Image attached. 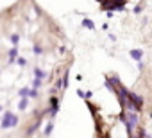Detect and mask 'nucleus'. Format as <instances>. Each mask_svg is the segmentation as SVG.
Wrapping results in <instances>:
<instances>
[{"label":"nucleus","instance_id":"0eeeda50","mask_svg":"<svg viewBox=\"0 0 152 138\" xmlns=\"http://www.w3.org/2000/svg\"><path fill=\"white\" fill-rule=\"evenodd\" d=\"M82 27H86V29H90V31H95V23H93L90 18H84V20H82Z\"/></svg>","mask_w":152,"mask_h":138},{"label":"nucleus","instance_id":"9b49d317","mask_svg":"<svg viewBox=\"0 0 152 138\" xmlns=\"http://www.w3.org/2000/svg\"><path fill=\"white\" fill-rule=\"evenodd\" d=\"M109 83H114L116 86H122V84H120V77H118V75H113V77L109 79Z\"/></svg>","mask_w":152,"mask_h":138},{"label":"nucleus","instance_id":"aec40b11","mask_svg":"<svg viewBox=\"0 0 152 138\" xmlns=\"http://www.w3.org/2000/svg\"><path fill=\"white\" fill-rule=\"evenodd\" d=\"M29 95H31V97H38V92H36V90H31Z\"/></svg>","mask_w":152,"mask_h":138},{"label":"nucleus","instance_id":"20e7f679","mask_svg":"<svg viewBox=\"0 0 152 138\" xmlns=\"http://www.w3.org/2000/svg\"><path fill=\"white\" fill-rule=\"evenodd\" d=\"M129 56H131L134 61H141V58H143V50H141V48H132V50L129 52Z\"/></svg>","mask_w":152,"mask_h":138},{"label":"nucleus","instance_id":"6e6552de","mask_svg":"<svg viewBox=\"0 0 152 138\" xmlns=\"http://www.w3.org/2000/svg\"><path fill=\"white\" fill-rule=\"evenodd\" d=\"M27 106H29V99H27V97H22V101L18 102V109H22V111H23Z\"/></svg>","mask_w":152,"mask_h":138},{"label":"nucleus","instance_id":"2eb2a0df","mask_svg":"<svg viewBox=\"0 0 152 138\" xmlns=\"http://www.w3.org/2000/svg\"><path fill=\"white\" fill-rule=\"evenodd\" d=\"M32 52H34V54H41L43 50H41V47H39V45H34V47H32Z\"/></svg>","mask_w":152,"mask_h":138},{"label":"nucleus","instance_id":"1a4fd4ad","mask_svg":"<svg viewBox=\"0 0 152 138\" xmlns=\"http://www.w3.org/2000/svg\"><path fill=\"white\" fill-rule=\"evenodd\" d=\"M34 75H36V79H39V81H41V79L45 77V72H43L41 68H36V70H34Z\"/></svg>","mask_w":152,"mask_h":138},{"label":"nucleus","instance_id":"423d86ee","mask_svg":"<svg viewBox=\"0 0 152 138\" xmlns=\"http://www.w3.org/2000/svg\"><path fill=\"white\" fill-rule=\"evenodd\" d=\"M16 58H18V48H16V47H13V48L9 50V63H14V61H16Z\"/></svg>","mask_w":152,"mask_h":138},{"label":"nucleus","instance_id":"6ab92c4d","mask_svg":"<svg viewBox=\"0 0 152 138\" xmlns=\"http://www.w3.org/2000/svg\"><path fill=\"white\" fill-rule=\"evenodd\" d=\"M16 124H18V117H16V115H14V117H13V124H11V127H14V126H16Z\"/></svg>","mask_w":152,"mask_h":138},{"label":"nucleus","instance_id":"f03ea898","mask_svg":"<svg viewBox=\"0 0 152 138\" xmlns=\"http://www.w3.org/2000/svg\"><path fill=\"white\" fill-rule=\"evenodd\" d=\"M13 113L11 111H7L5 115H4V120H2V129H7V127H11V124H13Z\"/></svg>","mask_w":152,"mask_h":138},{"label":"nucleus","instance_id":"7ed1b4c3","mask_svg":"<svg viewBox=\"0 0 152 138\" xmlns=\"http://www.w3.org/2000/svg\"><path fill=\"white\" fill-rule=\"evenodd\" d=\"M125 117H127V122H129L132 127L138 124V113H136V111H129V113H125Z\"/></svg>","mask_w":152,"mask_h":138},{"label":"nucleus","instance_id":"a211bd4d","mask_svg":"<svg viewBox=\"0 0 152 138\" xmlns=\"http://www.w3.org/2000/svg\"><path fill=\"white\" fill-rule=\"evenodd\" d=\"M141 9H143V5H136V7H134V13L138 14V13H141Z\"/></svg>","mask_w":152,"mask_h":138},{"label":"nucleus","instance_id":"f3484780","mask_svg":"<svg viewBox=\"0 0 152 138\" xmlns=\"http://www.w3.org/2000/svg\"><path fill=\"white\" fill-rule=\"evenodd\" d=\"M77 95H79V97H82V99H86V92H82L81 88L77 90Z\"/></svg>","mask_w":152,"mask_h":138},{"label":"nucleus","instance_id":"dca6fc26","mask_svg":"<svg viewBox=\"0 0 152 138\" xmlns=\"http://www.w3.org/2000/svg\"><path fill=\"white\" fill-rule=\"evenodd\" d=\"M32 86H34V90H38L39 86H41V81H39V79H34V83H32Z\"/></svg>","mask_w":152,"mask_h":138},{"label":"nucleus","instance_id":"4be33fe9","mask_svg":"<svg viewBox=\"0 0 152 138\" xmlns=\"http://www.w3.org/2000/svg\"><path fill=\"white\" fill-rule=\"evenodd\" d=\"M0 111H2V106H0Z\"/></svg>","mask_w":152,"mask_h":138},{"label":"nucleus","instance_id":"4468645a","mask_svg":"<svg viewBox=\"0 0 152 138\" xmlns=\"http://www.w3.org/2000/svg\"><path fill=\"white\" fill-rule=\"evenodd\" d=\"M16 61H18V65H20V67H25V65H27V59H25V58H18Z\"/></svg>","mask_w":152,"mask_h":138},{"label":"nucleus","instance_id":"39448f33","mask_svg":"<svg viewBox=\"0 0 152 138\" xmlns=\"http://www.w3.org/2000/svg\"><path fill=\"white\" fill-rule=\"evenodd\" d=\"M68 79H70V72L66 70V72L63 74V79H61V90H65V88H68Z\"/></svg>","mask_w":152,"mask_h":138},{"label":"nucleus","instance_id":"f257e3e1","mask_svg":"<svg viewBox=\"0 0 152 138\" xmlns=\"http://www.w3.org/2000/svg\"><path fill=\"white\" fill-rule=\"evenodd\" d=\"M57 111H59V99L52 95V97H50V108H48V113H50L52 117H56Z\"/></svg>","mask_w":152,"mask_h":138},{"label":"nucleus","instance_id":"412c9836","mask_svg":"<svg viewBox=\"0 0 152 138\" xmlns=\"http://www.w3.org/2000/svg\"><path fill=\"white\" fill-rule=\"evenodd\" d=\"M99 2H100V4H102V2H104V0H99Z\"/></svg>","mask_w":152,"mask_h":138},{"label":"nucleus","instance_id":"ddd939ff","mask_svg":"<svg viewBox=\"0 0 152 138\" xmlns=\"http://www.w3.org/2000/svg\"><path fill=\"white\" fill-rule=\"evenodd\" d=\"M52 129H54V124L50 122V124H47V127H45V135H50L52 133Z\"/></svg>","mask_w":152,"mask_h":138},{"label":"nucleus","instance_id":"9d476101","mask_svg":"<svg viewBox=\"0 0 152 138\" xmlns=\"http://www.w3.org/2000/svg\"><path fill=\"white\" fill-rule=\"evenodd\" d=\"M11 41H13V45L16 47V45H18V41H20V36H18V34H11Z\"/></svg>","mask_w":152,"mask_h":138},{"label":"nucleus","instance_id":"f8f14e48","mask_svg":"<svg viewBox=\"0 0 152 138\" xmlns=\"http://www.w3.org/2000/svg\"><path fill=\"white\" fill-rule=\"evenodd\" d=\"M29 92H31L29 88H22V90H20L18 93H20V97H27V95H29Z\"/></svg>","mask_w":152,"mask_h":138}]
</instances>
